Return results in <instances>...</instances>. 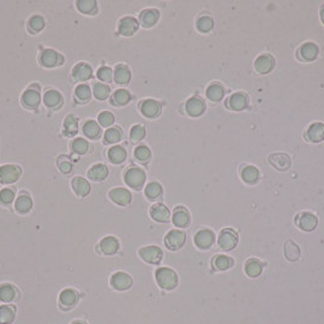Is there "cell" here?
<instances>
[{
	"label": "cell",
	"instance_id": "db71d44e",
	"mask_svg": "<svg viewBox=\"0 0 324 324\" xmlns=\"http://www.w3.org/2000/svg\"><path fill=\"white\" fill-rule=\"evenodd\" d=\"M15 199V192L10 188H5L0 192V202L3 205H10Z\"/></svg>",
	"mask_w": 324,
	"mask_h": 324
},
{
	"label": "cell",
	"instance_id": "7bdbcfd3",
	"mask_svg": "<svg viewBox=\"0 0 324 324\" xmlns=\"http://www.w3.org/2000/svg\"><path fill=\"white\" fill-rule=\"evenodd\" d=\"M78 128V122L76 120V117L74 115H70L63 121V129H65V134L68 136L75 135L77 133Z\"/></svg>",
	"mask_w": 324,
	"mask_h": 324
},
{
	"label": "cell",
	"instance_id": "f5cc1de1",
	"mask_svg": "<svg viewBox=\"0 0 324 324\" xmlns=\"http://www.w3.org/2000/svg\"><path fill=\"white\" fill-rule=\"evenodd\" d=\"M132 142H141L145 136V128L142 125H135L132 127L131 133H129Z\"/></svg>",
	"mask_w": 324,
	"mask_h": 324
},
{
	"label": "cell",
	"instance_id": "6f0895ef",
	"mask_svg": "<svg viewBox=\"0 0 324 324\" xmlns=\"http://www.w3.org/2000/svg\"><path fill=\"white\" fill-rule=\"evenodd\" d=\"M60 170H61L62 173H71L72 171V165L70 164L68 161H62L59 164Z\"/></svg>",
	"mask_w": 324,
	"mask_h": 324
},
{
	"label": "cell",
	"instance_id": "ac0fdd59",
	"mask_svg": "<svg viewBox=\"0 0 324 324\" xmlns=\"http://www.w3.org/2000/svg\"><path fill=\"white\" fill-rule=\"evenodd\" d=\"M296 223L300 229H303L305 232H312L316 229L318 220H317L316 216L311 214V212H304V214H301L297 217Z\"/></svg>",
	"mask_w": 324,
	"mask_h": 324
},
{
	"label": "cell",
	"instance_id": "74e56055",
	"mask_svg": "<svg viewBox=\"0 0 324 324\" xmlns=\"http://www.w3.org/2000/svg\"><path fill=\"white\" fill-rule=\"evenodd\" d=\"M15 209L16 211L20 212V214H27L32 209V199L28 195H26V194H22V195H20L16 199Z\"/></svg>",
	"mask_w": 324,
	"mask_h": 324
},
{
	"label": "cell",
	"instance_id": "ab89813d",
	"mask_svg": "<svg viewBox=\"0 0 324 324\" xmlns=\"http://www.w3.org/2000/svg\"><path fill=\"white\" fill-rule=\"evenodd\" d=\"M131 98L132 97L128 90H126V89H119L112 95V104L117 105V106H123V105H127L131 101Z\"/></svg>",
	"mask_w": 324,
	"mask_h": 324
},
{
	"label": "cell",
	"instance_id": "4fadbf2b",
	"mask_svg": "<svg viewBox=\"0 0 324 324\" xmlns=\"http://www.w3.org/2000/svg\"><path fill=\"white\" fill-rule=\"evenodd\" d=\"M111 285L116 290H127L132 287L133 281L132 277L129 274H127L125 272H117L111 277Z\"/></svg>",
	"mask_w": 324,
	"mask_h": 324
},
{
	"label": "cell",
	"instance_id": "680465c9",
	"mask_svg": "<svg viewBox=\"0 0 324 324\" xmlns=\"http://www.w3.org/2000/svg\"><path fill=\"white\" fill-rule=\"evenodd\" d=\"M319 17H320V21H322V24L324 25V5L320 6V10H319Z\"/></svg>",
	"mask_w": 324,
	"mask_h": 324
},
{
	"label": "cell",
	"instance_id": "7dc6e473",
	"mask_svg": "<svg viewBox=\"0 0 324 324\" xmlns=\"http://www.w3.org/2000/svg\"><path fill=\"white\" fill-rule=\"evenodd\" d=\"M110 87L109 85L104 84V83H95L93 87V93L94 97L97 98L98 100H105L109 98L110 95Z\"/></svg>",
	"mask_w": 324,
	"mask_h": 324
},
{
	"label": "cell",
	"instance_id": "bcb514c9",
	"mask_svg": "<svg viewBox=\"0 0 324 324\" xmlns=\"http://www.w3.org/2000/svg\"><path fill=\"white\" fill-rule=\"evenodd\" d=\"M44 26H45V21H44V18L39 15L32 16L30 21H28V28H30L32 33H38V32L43 30Z\"/></svg>",
	"mask_w": 324,
	"mask_h": 324
},
{
	"label": "cell",
	"instance_id": "11a10c76",
	"mask_svg": "<svg viewBox=\"0 0 324 324\" xmlns=\"http://www.w3.org/2000/svg\"><path fill=\"white\" fill-rule=\"evenodd\" d=\"M98 121H99L101 126L106 128V127H110L115 122V117H113L112 113L109 112V111H104V112H101L99 117H98Z\"/></svg>",
	"mask_w": 324,
	"mask_h": 324
},
{
	"label": "cell",
	"instance_id": "9f6ffc18",
	"mask_svg": "<svg viewBox=\"0 0 324 324\" xmlns=\"http://www.w3.org/2000/svg\"><path fill=\"white\" fill-rule=\"evenodd\" d=\"M98 78L100 79L101 82H111L112 79V70L110 67H106V66H103L98 70Z\"/></svg>",
	"mask_w": 324,
	"mask_h": 324
},
{
	"label": "cell",
	"instance_id": "60d3db41",
	"mask_svg": "<svg viewBox=\"0 0 324 324\" xmlns=\"http://www.w3.org/2000/svg\"><path fill=\"white\" fill-rule=\"evenodd\" d=\"M145 195L149 200H157L162 195V187L160 183L151 182L145 187Z\"/></svg>",
	"mask_w": 324,
	"mask_h": 324
},
{
	"label": "cell",
	"instance_id": "7a4b0ae2",
	"mask_svg": "<svg viewBox=\"0 0 324 324\" xmlns=\"http://www.w3.org/2000/svg\"><path fill=\"white\" fill-rule=\"evenodd\" d=\"M145 179H147V174L142 168L138 167H132L129 170H127L125 173V182L129 188L133 189H139L144 186Z\"/></svg>",
	"mask_w": 324,
	"mask_h": 324
},
{
	"label": "cell",
	"instance_id": "d6a6232c",
	"mask_svg": "<svg viewBox=\"0 0 324 324\" xmlns=\"http://www.w3.org/2000/svg\"><path fill=\"white\" fill-rule=\"evenodd\" d=\"M16 316V310L14 306L2 305L0 306V324H11Z\"/></svg>",
	"mask_w": 324,
	"mask_h": 324
},
{
	"label": "cell",
	"instance_id": "f1b7e54d",
	"mask_svg": "<svg viewBox=\"0 0 324 324\" xmlns=\"http://www.w3.org/2000/svg\"><path fill=\"white\" fill-rule=\"evenodd\" d=\"M119 240L113 237H106L100 241V250L105 255H113L119 251Z\"/></svg>",
	"mask_w": 324,
	"mask_h": 324
},
{
	"label": "cell",
	"instance_id": "52a82bcc",
	"mask_svg": "<svg viewBox=\"0 0 324 324\" xmlns=\"http://www.w3.org/2000/svg\"><path fill=\"white\" fill-rule=\"evenodd\" d=\"M139 255L145 262L151 263V265H157L161 262L164 252L158 246H145L139 250Z\"/></svg>",
	"mask_w": 324,
	"mask_h": 324
},
{
	"label": "cell",
	"instance_id": "44dd1931",
	"mask_svg": "<svg viewBox=\"0 0 324 324\" xmlns=\"http://www.w3.org/2000/svg\"><path fill=\"white\" fill-rule=\"evenodd\" d=\"M306 139L311 143H320L324 141V125L320 122H314L310 125L306 131Z\"/></svg>",
	"mask_w": 324,
	"mask_h": 324
},
{
	"label": "cell",
	"instance_id": "3957f363",
	"mask_svg": "<svg viewBox=\"0 0 324 324\" xmlns=\"http://www.w3.org/2000/svg\"><path fill=\"white\" fill-rule=\"evenodd\" d=\"M238 234L230 228H225L218 236V246L224 251H230L237 246Z\"/></svg>",
	"mask_w": 324,
	"mask_h": 324
},
{
	"label": "cell",
	"instance_id": "603a6c76",
	"mask_svg": "<svg viewBox=\"0 0 324 324\" xmlns=\"http://www.w3.org/2000/svg\"><path fill=\"white\" fill-rule=\"evenodd\" d=\"M150 216L154 221L160 223H166L170 221V210L164 204H155L150 209Z\"/></svg>",
	"mask_w": 324,
	"mask_h": 324
},
{
	"label": "cell",
	"instance_id": "4316f807",
	"mask_svg": "<svg viewBox=\"0 0 324 324\" xmlns=\"http://www.w3.org/2000/svg\"><path fill=\"white\" fill-rule=\"evenodd\" d=\"M72 189H74V192L77 194L78 196H87L89 192H90V184L88 183L87 179H84L83 177H75L74 179H72Z\"/></svg>",
	"mask_w": 324,
	"mask_h": 324
},
{
	"label": "cell",
	"instance_id": "ee69618b",
	"mask_svg": "<svg viewBox=\"0 0 324 324\" xmlns=\"http://www.w3.org/2000/svg\"><path fill=\"white\" fill-rule=\"evenodd\" d=\"M214 266L218 271H227L233 266V260L224 255H218L214 259Z\"/></svg>",
	"mask_w": 324,
	"mask_h": 324
},
{
	"label": "cell",
	"instance_id": "277c9868",
	"mask_svg": "<svg viewBox=\"0 0 324 324\" xmlns=\"http://www.w3.org/2000/svg\"><path fill=\"white\" fill-rule=\"evenodd\" d=\"M186 233L179 229L170 230L165 237V244L170 250H179L186 244Z\"/></svg>",
	"mask_w": 324,
	"mask_h": 324
},
{
	"label": "cell",
	"instance_id": "8d00e7d4",
	"mask_svg": "<svg viewBox=\"0 0 324 324\" xmlns=\"http://www.w3.org/2000/svg\"><path fill=\"white\" fill-rule=\"evenodd\" d=\"M263 269L262 263L260 261H257L255 259H251L245 263V272L246 274L251 278H257L261 275Z\"/></svg>",
	"mask_w": 324,
	"mask_h": 324
},
{
	"label": "cell",
	"instance_id": "b9f144b4",
	"mask_svg": "<svg viewBox=\"0 0 324 324\" xmlns=\"http://www.w3.org/2000/svg\"><path fill=\"white\" fill-rule=\"evenodd\" d=\"M84 135L89 139H94L100 134V126L95 121H87L83 126Z\"/></svg>",
	"mask_w": 324,
	"mask_h": 324
},
{
	"label": "cell",
	"instance_id": "5b68a950",
	"mask_svg": "<svg viewBox=\"0 0 324 324\" xmlns=\"http://www.w3.org/2000/svg\"><path fill=\"white\" fill-rule=\"evenodd\" d=\"M21 176V168L15 165H4L0 167V182L4 184L15 183Z\"/></svg>",
	"mask_w": 324,
	"mask_h": 324
},
{
	"label": "cell",
	"instance_id": "5bb4252c",
	"mask_svg": "<svg viewBox=\"0 0 324 324\" xmlns=\"http://www.w3.org/2000/svg\"><path fill=\"white\" fill-rule=\"evenodd\" d=\"M247 106H249V97L241 91L232 94L228 99V107L233 111H243Z\"/></svg>",
	"mask_w": 324,
	"mask_h": 324
},
{
	"label": "cell",
	"instance_id": "1f68e13d",
	"mask_svg": "<svg viewBox=\"0 0 324 324\" xmlns=\"http://www.w3.org/2000/svg\"><path fill=\"white\" fill-rule=\"evenodd\" d=\"M241 178L247 184H256L260 179V172L255 166H246L241 171Z\"/></svg>",
	"mask_w": 324,
	"mask_h": 324
},
{
	"label": "cell",
	"instance_id": "c3c4849f",
	"mask_svg": "<svg viewBox=\"0 0 324 324\" xmlns=\"http://www.w3.org/2000/svg\"><path fill=\"white\" fill-rule=\"evenodd\" d=\"M134 156L138 161L148 162L151 157V151H150V149H149L148 147H145V145H139V147L135 148Z\"/></svg>",
	"mask_w": 324,
	"mask_h": 324
},
{
	"label": "cell",
	"instance_id": "cb8c5ba5",
	"mask_svg": "<svg viewBox=\"0 0 324 324\" xmlns=\"http://www.w3.org/2000/svg\"><path fill=\"white\" fill-rule=\"evenodd\" d=\"M78 294L72 289H65L60 294V304L63 309H72L78 303Z\"/></svg>",
	"mask_w": 324,
	"mask_h": 324
},
{
	"label": "cell",
	"instance_id": "ba28073f",
	"mask_svg": "<svg viewBox=\"0 0 324 324\" xmlns=\"http://www.w3.org/2000/svg\"><path fill=\"white\" fill-rule=\"evenodd\" d=\"M139 22L135 20L132 16H126V17L121 18L119 24V33L121 36L131 37L138 31Z\"/></svg>",
	"mask_w": 324,
	"mask_h": 324
},
{
	"label": "cell",
	"instance_id": "91938a15",
	"mask_svg": "<svg viewBox=\"0 0 324 324\" xmlns=\"http://www.w3.org/2000/svg\"><path fill=\"white\" fill-rule=\"evenodd\" d=\"M72 324H85L84 322H75V323H72Z\"/></svg>",
	"mask_w": 324,
	"mask_h": 324
},
{
	"label": "cell",
	"instance_id": "d590c367",
	"mask_svg": "<svg viewBox=\"0 0 324 324\" xmlns=\"http://www.w3.org/2000/svg\"><path fill=\"white\" fill-rule=\"evenodd\" d=\"M284 253L289 261H297L300 259L301 251L297 244H295L291 240H288L284 245Z\"/></svg>",
	"mask_w": 324,
	"mask_h": 324
},
{
	"label": "cell",
	"instance_id": "8fae6325",
	"mask_svg": "<svg viewBox=\"0 0 324 324\" xmlns=\"http://www.w3.org/2000/svg\"><path fill=\"white\" fill-rule=\"evenodd\" d=\"M215 241V234L210 229H201L194 237V243L201 250L210 249Z\"/></svg>",
	"mask_w": 324,
	"mask_h": 324
},
{
	"label": "cell",
	"instance_id": "f6af8a7d",
	"mask_svg": "<svg viewBox=\"0 0 324 324\" xmlns=\"http://www.w3.org/2000/svg\"><path fill=\"white\" fill-rule=\"evenodd\" d=\"M196 28L201 32V33H209L214 28V20L207 15L201 16L196 21Z\"/></svg>",
	"mask_w": 324,
	"mask_h": 324
},
{
	"label": "cell",
	"instance_id": "2e32d148",
	"mask_svg": "<svg viewBox=\"0 0 324 324\" xmlns=\"http://www.w3.org/2000/svg\"><path fill=\"white\" fill-rule=\"evenodd\" d=\"M109 196L115 204L120 206H127L131 204L132 201V194L129 193V190H127L125 188L111 189Z\"/></svg>",
	"mask_w": 324,
	"mask_h": 324
},
{
	"label": "cell",
	"instance_id": "836d02e7",
	"mask_svg": "<svg viewBox=\"0 0 324 324\" xmlns=\"http://www.w3.org/2000/svg\"><path fill=\"white\" fill-rule=\"evenodd\" d=\"M107 157H109V160L112 162V164L119 165V164H122V162L126 160L127 152L122 147L116 145V147L111 148L109 152H107Z\"/></svg>",
	"mask_w": 324,
	"mask_h": 324
},
{
	"label": "cell",
	"instance_id": "9a60e30c",
	"mask_svg": "<svg viewBox=\"0 0 324 324\" xmlns=\"http://www.w3.org/2000/svg\"><path fill=\"white\" fill-rule=\"evenodd\" d=\"M186 110L188 112L189 116L192 117H199L205 112L206 106L204 100L199 97H193L187 101L186 104Z\"/></svg>",
	"mask_w": 324,
	"mask_h": 324
},
{
	"label": "cell",
	"instance_id": "484cf974",
	"mask_svg": "<svg viewBox=\"0 0 324 324\" xmlns=\"http://www.w3.org/2000/svg\"><path fill=\"white\" fill-rule=\"evenodd\" d=\"M107 174H109V168L103 164L94 165L88 171L89 179L94 180V182H101V180H104L107 177Z\"/></svg>",
	"mask_w": 324,
	"mask_h": 324
},
{
	"label": "cell",
	"instance_id": "681fc988",
	"mask_svg": "<svg viewBox=\"0 0 324 324\" xmlns=\"http://www.w3.org/2000/svg\"><path fill=\"white\" fill-rule=\"evenodd\" d=\"M75 94H76V98H77L79 101L84 103V101H89V99H90L91 91H90V88H89L87 84H81L76 88Z\"/></svg>",
	"mask_w": 324,
	"mask_h": 324
},
{
	"label": "cell",
	"instance_id": "6da1fadb",
	"mask_svg": "<svg viewBox=\"0 0 324 324\" xmlns=\"http://www.w3.org/2000/svg\"><path fill=\"white\" fill-rule=\"evenodd\" d=\"M155 277H156L158 287L165 289V290H173L178 284L177 273L173 269L167 268V267L158 268L156 273H155Z\"/></svg>",
	"mask_w": 324,
	"mask_h": 324
},
{
	"label": "cell",
	"instance_id": "7c38bea8",
	"mask_svg": "<svg viewBox=\"0 0 324 324\" xmlns=\"http://www.w3.org/2000/svg\"><path fill=\"white\" fill-rule=\"evenodd\" d=\"M318 53L319 49L318 47H317V44H314L312 42H307L303 44V45L300 47V49H298V58H300V60H303V61L311 62L317 59Z\"/></svg>",
	"mask_w": 324,
	"mask_h": 324
},
{
	"label": "cell",
	"instance_id": "7402d4cb",
	"mask_svg": "<svg viewBox=\"0 0 324 324\" xmlns=\"http://www.w3.org/2000/svg\"><path fill=\"white\" fill-rule=\"evenodd\" d=\"M22 104L27 109H37L40 104V94L38 90L34 89H27L22 95Z\"/></svg>",
	"mask_w": 324,
	"mask_h": 324
},
{
	"label": "cell",
	"instance_id": "f546056e",
	"mask_svg": "<svg viewBox=\"0 0 324 324\" xmlns=\"http://www.w3.org/2000/svg\"><path fill=\"white\" fill-rule=\"evenodd\" d=\"M44 104L49 109H58L62 105V97L58 90H48L44 94Z\"/></svg>",
	"mask_w": 324,
	"mask_h": 324
},
{
	"label": "cell",
	"instance_id": "f907efd6",
	"mask_svg": "<svg viewBox=\"0 0 324 324\" xmlns=\"http://www.w3.org/2000/svg\"><path fill=\"white\" fill-rule=\"evenodd\" d=\"M71 147H72V150H74L75 152H77V154H79V155H83L88 151L89 144H88V142L85 141V139L77 138V139H75L74 142H72Z\"/></svg>",
	"mask_w": 324,
	"mask_h": 324
},
{
	"label": "cell",
	"instance_id": "4dcf8cb0",
	"mask_svg": "<svg viewBox=\"0 0 324 324\" xmlns=\"http://www.w3.org/2000/svg\"><path fill=\"white\" fill-rule=\"evenodd\" d=\"M131 77H132L131 71H129V68L125 65H119L116 67L115 72H113V79H115L116 83L119 84L129 83Z\"/></svg>",
	"mask_w": 324,
	"mask_h": 324
},
{
	"label": "cell",
	"instance_id": "9c48e42d",
	"mask_svg": "<svg viewBox=\"0 0 324 324\" xmlns=\"http://www.w3.org/2000/svg\"><path fill=\"white\" fill-rule=\"evenodd\" d=\"M161 110H162V106L157 100L147 99L141 104L142 115L147 117V119H156V117L161 113Z\"/></svg>",
	"mask_w": 324,
	"mask_h": 324
},
{
	"label": "cell",
	"instance_id": "83f0119b",
	"mask_svg": "<svg viewBox=\"0 0 324 324\" xmlns=\"http://www.w3.org/2000/svg\"><path fill=\"white\" fill-rule=\"evenodd\" d=\"M224 93L225 90L223 85L217 83V82L211 83L207 87V89H206V97H207L209 100L214 101V103H216V101H221L222 99H223Z\"/></svg>",
	"mask_w": 324,
	"mask_h": 324
},
{
	"label": "cell",
	"instance_id": "e575fe53",
	"mask_svg": "<svg viewBox=\"0 0 324 324\" xmlns=\"http://www.w3.org/2000/svg\"><path fill=\"white\" fill-rule=\"evenodd\" d=\"M17 296V290L14 285L11 284H3L0 285V300L3 303H11Z\"/></svg>",
	"mask_w": 324,
	"mask_h": 324
},
{
	"label": "cell",
	"instance_id": "30bf717a",
	"mask_svg": "<svg viewBox=\"0 0 324 324\" xmlns=\"http://www.w3.org/2000/svg\"><path fill=\"white\" fill-rule=\"evenodd\" d=\"M40 62H42L44 67L52 68L58 65H61V63L63 62V58L60 55L59 53H56L55 50L45 49L43 50L42 54H40Z\"/></svg>",
	"mask_w": 324,
	"mask_h": 324
},
{
	"label": "cell",
	"instance_id": "d4e9b609",
	"mask_svg": "<svg viewBox=\"0 0 324 324\" xmlns=\"http://www.w3.org/2000/svg\"><path fill=\"white\" fill-rule=\"evenodd\" d=\"M173 224L178 228H186L187 225H189L190 223V215L187 210H184L183 207H177L173 212V217H172Z\"/></svg>",
	"mask_w": 324,
	"mask_h": 324
},
{
	"label": "cell",
	"instance_id": "ffe728a7",
	"mask_svg": "<svg viewBox=\"0 0 324 324\" xmlns=\"http://www.w3.org/2000/svg\"><path fill=\"white\" fill-rule=\"evenodd\" d=\"M160 18V12L156 9H147L143 10L139 15V21L144 28H150L156 25V22Z\"/></svg>",
	"mask_w": 324,
	"mask_h": 324
},
{
	"label": "cell",
	"instance_id": "816d5d0a",
	"mask_svg": "<svg viewBox=\"0 0 324 324\" xmlns=\"http://www.w3.org/2000/svg\"><path fill=\"white\" fill-rule=\"evenodd\" d=\"M122 138V133L120 128H110L105 132V142L113 144V143H119Z\"/></svg>",
	"mask_w": 324,
	"mask_h": 324
},
{
	"label": "cell",
	"instance_id": "8992f818",
	"mask_svg": "<svg viewBox=\"0 0 324 324\" xmlns=\"http://www.w3.org/2000/svg\"><path fill=\"white\" fill-rule=\"evenodd\" d=\"M275 66V60L271 54H261L255 60V70L257 74L260 75H267L274 68Z\"/></svg>",
	"mask_w": 324,
	"mask_h": 324
},
{
	"label": "cell",
	"instance_id": "f35d334b",
	"mask_svg": "<svg viewBox=\"0 0 324 324\" xmlns=\"http://www.w3.org/2000/svg\"><path fill=\"white\" fill-rule=\"evenodd\" d=\"M76 4H77L78 10L85 15H94V12L98 10L97 2H93V0H78Z\"/></svg>",
	"mask_w": 324,
	"mask_h": 324
},
{
	"label": "cell",
	"instance_id": "d6986e66",
	"mask_svg": "<svg viewBox=\"0 0 324 324\" xmlns=\"http://www.w3.org/2000/svg\"><path fill=\"white\" fill-rule=\"evenodd\" d=\"M91 76H93V70H91L90 65L85 62L77 63L72 70V77L78 82L88 81L91 78Z\"/></svg>",
	"mask_w": 324,
	"mask_h": 324
},
{
	"label": "cell",
	"instance_id": "e0dca14e",
	"mask_svg": "<svg viewBox=\"0 0 324 324\" xmlns=\"http://www.w3.org/2000/svg\"><path fill=\"white\" fill-rule=\"evenodd\" d=\"M268 162L271 164L273 168L278 171H288L290 167V157L287 154H282V152H275L268 156Z\"/></svg>",
	"mask_w": 324,
	"mask_h": 324
}]
</instances>
